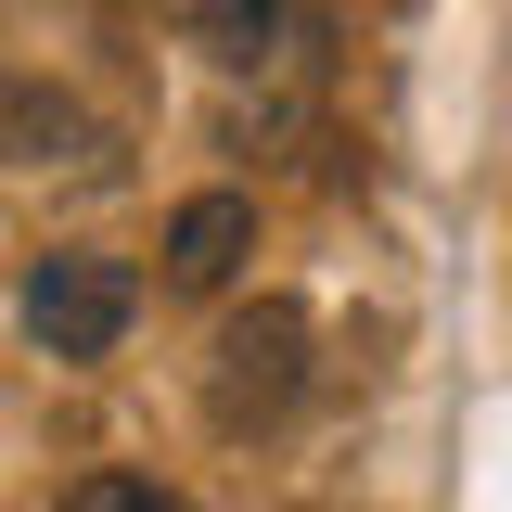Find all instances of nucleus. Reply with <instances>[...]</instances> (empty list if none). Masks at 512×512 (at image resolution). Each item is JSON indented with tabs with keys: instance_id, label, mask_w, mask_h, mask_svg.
<instances>
[{
	"instance_id": "3",
	"label": "nucleus",
	"mask_w": 512,
	"mask_h": 512,
	"mask_svg": "<svg viewBox=\"0 0 512 512\" xmlns=\"http://www.w3.org/2000/svg\"><path fill=\"white\" fill-rule=\"evenodd\" d=\"M154 256H167V295H231L256 256V192H192Z\"/></svg>"
},
{
	"instance_id": "6",
	"label": "nucleus",
	"mask_w": 512,
	"mask_h": 512,
	"mask_svg": "<svg viewBox=\"0 0 512 512\" xmlns=\"http://www.w3.org/2000/svg\"><path fill=\"white\" fill-rule=\"evenodd\" d=\"M52 512H192V500L167 487V474H128V461H103V474H77Z\"/></svg>"
},
{
	"instance_id": "2",
	"label": "nucleus",
	"mask_w": 512,
	"mask_h": 512,
	"mask_svg": "<svg viewBox=\"0 0 512 512\" xmlns=\"http://www.w3.org/2000/svg\"><path fill=\"white\" fill-rule=\"evenodd\" d=\"M13 320H26V346H39V359H116L128 320H141V269L103 256V244H64V256L26 269Z\"/></svg>"
},
{
	"instance_id": "1",
	"label": "nucleus",
	"mask_w": 512,
	"mask_h": 512,
	"mask_svg": "<svg viewBox=\"0 0 512 512\" xmlns=\"http://www.w3.org/2000/svg\"><path fill=\"white\" fill-rule=\"evenodd\" d=\"M308 308L295 295H244V308L218 320V346H205V423L218 436H269L295 397H308Z\"/></svg>"
},
{
	"instance_id": "5",
	"label": "nucleus",
	"mask_w": 512,
	"mask_h": 512,
	"mask_svg": "<svg viewBox=\"0 0 512 512\" xmlns=\"http://www.w3.org/2000/svg\"><path fill=\"white\" fill-rule=\"evenodd\" d=\"M167 26H180L205 64H231V77L295 52V13H282V0H167Z\"/></svg>"
},
{
	"instance_id": "4",
	"label": "nucleus",
	"mask_w": 512,
	"mask_h": 512,
	"mask_svg": "<svg viewBox=\"0 0 512 512\" xmlns=\"http://www.w3.org/2000/svg\"><path fill=\"white\" fill-rule=\"evenodd\" d=\"M103 154V116L64 103L52 77H13L0 64V167H90Z\"/></svg>"
}]
</instances>
